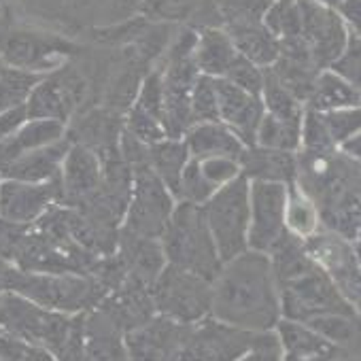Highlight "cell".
I'll return each mask as SVG.
<instances>
[{"mask_svg": "<svg viewBox=\"0 0 361 361\" xmlns=\"http://www.w3.org/2000/svg\"><path fill=\"white\" fill-rule=\"evenodd\" d=\"M83 49V41L60 30L22 20L0 18V58L9 68L47 75Z\"/></svg>", "mask_w": 361, "mask_h": 361, "instance_id": "obj_2", "label": "cell"}, {"mask_svg": "<svg viewBox=\"0 0 361 361\" xmlns=\"http://www.w3.org/2000/svg\"><path fill=\"white\" fill-rule=\"evenodd\" d=\"M331 71L342 75L359 94H361V41L348 35V43L344 54L334 62Z\"/></svg>", "mask_w": 361, "mask_h": 361, "instance_id": "obj_46", "label": "cell"}, {"mask_svg": "<svg viewBox=\"0 0 361 361\" xmlns=\"http://www.w3.org/2000/svg\"><path fill=\"white\" fill-rule=\"evenodd\" d=\"M249 249L268 255L274 245L287 234V185L249 180Z\"/></svg>", "mask_w": 361, "mask_h": 361, "instance_id": "obj_13", "label": "cell"}, {"mask_svg": "<svg viewBox=\"0 0 361 361\" xmlns=\"http://www.w3.org/2000/svg\"><path fill=\"white\" fill-rule=\"evenodd\" d=\"M68 147H71V140L64 136L62 140L28 151L0 172V178L26 180V183H47V180H56L60 178L62 161H64Z\"/></svg>", "mask_w": 361, "mask_h": 361, "instance_id": "obj_23", "label": "cell"}, {"mask_svg": "<svg viewBox=\"0 0 361 361\" xmlns=\"http://www.w3.org/2000/svg\"><path fill=\"white\" fill-rule=\"evenodd\" d=\"M304 249L310 259L329 276L336 289L357 306L361 302V264L355 243L329 230H319L304 238Z\"/></svg>", "mask_w": 361, "mask_h": 361, "instance_id": "obj_10", "label": "cell"}, {"mask_svg": "<svg viewBox=\"0 0 361 361\" xmlns=\"http://www.w3.org/2000/svg\"><path fill=\"white\" fill-rule=\"evenodd\" d=\"M155 312L176 323H198L211 314L213 283L178 266L166 264L149 287Z\"/></svg>", "mask_w": 361, "mask_h": 361, "instance_id": "obj_7", "label": "cell"}, {"mask_svg": "<svg viewBox=\"0 0 361 361\" xmlns=\"http://www.w3.org/2000/svg\"><path fill=\"white\" fill-rule=\"evenodd\" d=\"M270 73L306 106V100L312 92V85L319 77V68L300 58H289V56H279L276 62L270 66Z\"/></svg>", "mask_w": 361, "mask_h": 361, "instance_id": "obj_32", "label": "cell"}, {"mask_svg": "<svg viewBox=\"0 0 361 361\" xmlns=\"http://www.w3.org/2000/svg\"><path fill=\"white\" fill-rule=\"evenodd\" d=\"M123 132V115L102 104H94L81 111L66 126V138L75 145L92 149L98 157L119 151V138Z\"/></svg>", "mask_w": 361, "mask_h": 361, "instance_id": "obj_16", "label": "cell"}, {"mask_svg": "<svg viewBox=\"0 0 361 361\" xmlns=\"http://www.w3.org/2000/svg\"><path fill=\"white\" fill-rule=\"evenodd\" d=\"M13 293H20L35 304L56 312L83 314L94 310L104 300L106 289L92 274H49L20 270Z\"/></svg>", "mask_w": 361, "mask_h": 361, "instance_id": "obj_4", "label": "cell"}, {"mask_svg": "<svg viewBox=\"0 0 361 361\" xmlns=\"http://www.w3.org/2000/svg\"><path fill=\"white\" fill-rule=\"evenodd\" d=\"M217 192V188L211 183V180L202 174L198 159L190 157L183 174H180V183H178V202H192L202 207L213 194Z\"/></svg>", "mask_w": 361, "mask_h": 361, "instance_id": "obj_38", "label": "cell"}, {"mask_svg": "<svg viewBox=\"0 0 361 361\" xmlns=\"http://www.w3.org/2000/svg\"><path fill=\"white\" fill-rule=\"evenodd\" d=\"M317 3H321V5H325V7H329V9H338L342 0H317Z\"/></svg>", "mask_w": 361, "mask_h": 361, "instance_id": "obj_56", "label": "cell"}, {"mask_svg": "<svg viewBox=\"0 0 361 361\" xmlns=\"http://www.w3.org/2000/svg\"><path fill=\"white\" fill-rule=\"evenodd\" d=\"M190 325L155 314L140 327L123 334L130 361H180Z\"/></svg>", "mask_w": 361, "mask_h": 361, "instance_id": "obj_14", "label": "cell"}, {"mask_svg": "<svg viewBox=\"0 0 361 361\" xmlns=\"http://www.w3.org/2000/svg\"><path fill=\"white\" fill-rule=\"evenodd\" d=\"M211 317L249 331L276 327L281 298L270 255L247 249L221 266L213 281Z\"/></svg>", "mask_w": 361, "mask_h": 361, "instance_id": "obj_1", "label": "cell"}, {"mask_svg": "<svg viewBox=\"0 0 361 361\" xmlns=\"http://www.w3.org/2000/svg\"><path fill=\"white\" fill-rule=\"evenodd\" d=\"M24 361H56V357L49 350L41 348V346H30V350H28Z\"/></svg>", "mask_w": 361, "mask_h": 361, "instance_id": "obj_54", "label": "cell"}, {"mask_svg": "<svg viewBox=\"0 0 361 361\" xmlns=\"http://www.w3.org/2000/svg\"><path fill=\"white\" fill-rule=\"evenodd\" d=\"M359 104H361V94L342 75H338L331 68L319 73L312 92L306 100V109L314 113H329V111L359 106Z\"/></svg>", "mask_w": 361, "mask_h": 361, "instance_id": "obj_28", "label": "cell"}, {"mask_svg": "<svg viewBox=\"0 0 361 361\" xmlns=\"http://www.w3.org/2000/svg\"><path fill=\"white\" fill-rule=\"evenodd\" d=\"M202 213L224 264L249 249V178L240 174L232 183L219 188L202 204Z\"/></svg>", "mask_w": 361, "mask_h": 361, "instance_id": "obj_5", "label": "cell"}, {"mask_svg": "<svg viewBox=\"0 0 361 361\" xmlns=\"http://www.w3.org/2000/svg\"><path fill=\"white\" fill-rule=\"evenodd\" d=\"M355 251H357V257H359V264H361V240H355ZM355 308H357V312L361 314V302H359Z\"/></svg>", "mask_w": 361, "mask_h": 361, "instance_id": "obj_57", "label": "cell"}, {"mask_svg": "<svg viewBox=\"0 0 361 361\" xmlns=\"http://www.w3.org/2000/svg\"><path fill=\"white\" fill-rule=\"evenodd\" d=\"M188 161H190V151L183 138L166 136L149 147V166L161 178V183L172 192L174 198L178 196L180 174H183Z\"/></svg>", "mask_w": 361, "mask_h": 361, "instance_id": "obj_29", "label": "cell"}, {"mask_svg": "<svg viewBox=\"0 0 361 361\" xmlns=\"http://www.w3.org/2000/svg\"><path fill=\"white\" fill-rule=\"evenodd\" d=\"M276 336L283 346V355L287 357H319V355H334L342 357L344 350L329 340H325L321 334H317L312 327L300 321L283 319L276 323Z\"/></svg>", "mask_w": 361, "mask_h": 361, "instance_id": "obj_27", "label": "cell"}, {"mask_svg": "<svg viewBox=\"0 0 361 361\" xmlns=\"http://www.w3.org/2000/svg\"><path fill=\"white\" fill-rule=\"evenodd\" d=\"M26 119H28L26 106L13 109V111H7V113H0V140L11 136Z\"/></svg>", "mask_w": 361, "mask_h": 361, "instance_id": "obj_51", "label": "cell"}, {"mask_svg": "<svg viewBox=\"0 0 361 361\" xmlns=\"http://www.w3.org/2000/svg\"><path fill=\"white\" fill-rule=\"evenodd\" d=\"M243 176L249 180H264V183L291 185L298 176V157L289 151L266 149L259 145L245 147L240 155Z\"/></svg>", "mask_w": 361, "mask_h": 361, "instance_id": "obj_21", "label": "cell"}, {"mask_svg": "<svg viewBox=\"0 0 361 361\" xmlns=\"http://www.w3.org/2000/svg\"><path fill=\"white\" fill-rule=\"evenodd\" d=\"M221 28H238V26H251V24H262L266 18V11L274 0H211Z\"/></svg>", "mask_w": 361, "mask_h": 361, "instance_id": "obj_34", "label": "cell"}, {"mask_svg": "<svg viewBox=\"0 0 361 361\" xmlns=\"http://www.w3.org/2000/svg\"><path fill=\"white\" fill-rule=\"evenodd\" d=\"M255 145L298 153L302 147V119H283L266 113L257 128Z\"/></svg>", "mask_w": 361, "mask_h": 361, "instance_id": "obj_33", "label": "cell"}, {"mask_svg": "<svg viewBox=\"0 0 361 361\" xmlns=\"http://www.w3.org/2000/svg\"><path fill=\"white\" fill-rule=\"evenodd\" d=\"M190 113H192V126L204 123V121H219V109H217V85L213 77L200 75L192 100H190Z\"/></svg>", "mask_w": 361, "mask_h": 361, "instance_id": "obj_39", "label": "cell"}, {"mask_svg": "<svg viewBox=\"0 0 361 361\" xmlns=\"http://www.w3.org/2000/svg\"><path fill=\"white\" fill-rule=\"evenodd\" d=\"M30 350V344H26L22 338L11 334L0 325V359L3 361H24Z\"/></svg>", "mask_w": 361, "mask_h": 361, "instance_id": "obj_49", "label": "cell"}, {"mask_svg": "<svg viewBox=\"0 0 361 361\" xmlns=\"http://www.w3.org/2000/svg\"><path fill=\"white\" fill-rule=\"evenodd\" d=\"M262 102L268 115L283 119H304L306 113V106L270 73V68H264Z\"/></svg>", "mask_w": 361, "mask_h": 361, "instance_id": "obj_35", "label": "cell"}, {"mask_svg": "<svg viewBox=\"0 0 361 361\" xmlns=\"http://www.w3.org/2000/svg\"><path fill=\"white\" fill-rule=\"evenodd\" d=\"M115 253L121 257V262L128 270V276H134L149 287L153 285V281L159 276V272L168 264L157 238L138 236L123 228H119V240H117Z\"/></svg>", "mask_w": 361, "mask_h": 361, "instance_id": "obj_20", "label": "cell"}, {"mask_svg": "<svg viewBox=\"0 0 361 361\" xmlns=\"http://www.w3.org/2000/svg\"><path fill=\"white\" fill-rule=\"evenodd\" d=\"M174 207L176 198L149 164L132 168V194L121 224L123 230L159 240Z\"/></svg>", "mask_w": 361, "mask_h": 361, "instance_id": "obj_9", "label": "cell"}, {"mask_svg": "<svg viewBox=\"0 0 361 361\" xmlns=\"http://www.w3.org/2000/svg\"><path fill=\"white\" fill-rule=\"evenodd\" d=\"M166 262L190 270L207 281H215L221 272V257L209 230L202 207L176 202L166 230L159 236Z\"/></svg>", "mask_w": 361, "mask_h": 361, "instance_id": "obj_3", "label": "cell"}, {"mask_svg": "<svg viewBox=\"0 0 361 361\" xmlns=\"http://www.w3.org/2000/svg\"><path fill=\"white\" fill-rule=\"evenodd\" d=\"M198 164H200L202 174L217 190L232 183L234 178H238L243 174L240 159H236V157H207V159H198Z\"/></svg>", "mask_w": 361, "mask_h": 361, "instance_id": "obj_45", "label": "cell"}, {"mask_svg": "<svg viewBox=\"0 0 361 361\" xmlns=\"http://www.w3.org/2000/svg\"><path fill=\"white\" fill-rule=\"evenodd\" d=\"M323 121L334 138V142L340 147L346 138L357 134L361 130V104L359 106H348V109H338L329 113H321Z\"/></svg>", "mask_w": 361, "mask_h": 361, "instance_id": "obj_42", "label": "cell"}, {"mask_svg": "<svg viewBox=\"0 0 361 361\" xmlns=\"http://www.w3.org/2000/svg\"><path fill=\"white\" fill-rule=\"evenodd\" d=\"M240 56L251 60L253 64L262 68H270L279 58V41L274 35L266 28V24H251V26H238L226 30Z\"/></svg>", "mask_w": 361, "mask_h": 361, "instance_id": "obj_30", "label": "cell"}, {"mask_svg": "<svg viewBox=\"0 0 361 361\" xmlns=\"http://www.w3.org/2000/svg\"><path fill=\"white\" fill-rule=\"evenodd\" d=\"M132 104L140 106L142 111L151 113L153 117H157L161 121V115H164V85H161V71L157 66H153L142 77V83H140L138 94H136Z\"/></svg>", "mask_w": 361, "mask_h": 361, "instance_id": "obj_41", "label": "cell"}, {"mask_svg": "<svg viewBox=\"0 0 361 361\" xmlns=\"http://www.w3.org/2000/svg\"><path fill=\"white\" fill-rule=\"evenodd\" d=\"M123 130L128 134H132L136 140L145 142V145H155L161 138H166V130L161 126V121L157 117H153L151 113L142 111L140 106L132 104L126 115H123Z\"/></svg>", "mask_w": 361, "mask_h": 361, "instance_id": "obj_40", "label": "cell"}, {"mask_svg": "<svg viewBox=\"0 0 361 361\" xmlns=\"http://www.w3.org/2000/svg\"><path fill=\"white\" fill-rule=\"evenodd\" d=\"M285 226L287 232L298 238H308L321 230L319 209L310 196H306L298 183L287 185V207H285Z\"/></svg>", "mask_w": 361, "mask_h": 361, "instance_id": "obj_31", "label": "cell"}, {"mask_svg": "<svg viewBox=\"0 0 361 361\" xmlns=\"http://www.w3.org/2000/svg\"><path fill=\"white\" fill-rule=\"evenodd\" d=\"M338 145L334 142L323 115L308 111L304 113L302 119V147L300 149H308V151H327V149H336Z\"/></svg>", "mask_w": 361, "mask_h": 361, "instance_id": "obj_44", "label": "cell"}, {"mask_svg": "<svg viewBox=\"0 0 361 361\" xmlns=\"http://www.w3.org/2000/svg\"><path fill=\"white\" fill-rule=\"evenodd\" d=\"M336 11L340 13L348 35L361 41V0H342Z\"/></svg>", "mask_w": 361, "mask_h": 361, "instance_id": "obj_50", "label": "cell"}, {"mask_svg": "<svg viewBox=\"0 0 361 361\" xmlns=\"http://www.w3.org/2000/svg\"><path fill=\"white\" fill-rule=\"evenodd\" d=\"M83 355L85 361H130L123 331L100 308L83 314Z\"/></svg>", "mask_w": 361, "mask_h": 361, "instance_id": "obj_22", "label": "cell"}, {"mask_svg": "<svg viewBox=\"0 0 361 361\" xmlns=\"http://www.w3.org/2000/svg\"><path fill=\"white\" fill-rule=\"evenodd\" d=\"M96 308H100L123 334L140 327L157 314L149 285L134 276H126V281L109 291Z\"/></svg>", "mask_w": 361, "mask_h": 361, "instance_id": "obj_19", "label": "cell"}, {"mask_svg": "<svg viewBox=\"0 0 361 361\" xmlns=\"http://www.w3.org/2000/svg\"><path fill=\"white\" fill-rule=\"evenodd\" d=\"M100 180H102L100 157L92 149L71 142L60 170V190H62L60 204L79 207L98 190Z\"/></svg>", "mask_w": 361, "mask_h": 361, "instance_id": "obj_18", "label": "cell"}, {"mask_svg": "<svg viewBox=\"0 0 361 361\" xmlns=\"http://www.w3.org/2000/svg\"><path fill=\"white\" fill-rule=\"evenodd\" d=\"M64 7L68 28L75 39H79V35L87 28L109 24L111 0H64Z\"/></svg>", "mask_w": 361, "mask_h": 361, "instance_id": "obj_37", "label": "cell"}, {"mask_svg": "<svg viewBox=\"0 0 361 361\" xmlns=\"http://www.w3.org/2000/svg\"><path fill=\"white\" fill-rule=\"evenodd\" d=\"M66 136V123L54 119H26L11 136L0 140V172L24 153L51 145Z\"/></svg>", "mask_w": 361, "mask_h": 361, "instance_id": "obj_24", "label": "cell"}, {"mask_svg": "<svg viewBox=\"0 0 361 361\" xmlns=\"http://www.w3.org/2000/svg\"><path fill=\"white\" fill-rule=\"evenodd\" d=\"M281 317L306 323L323 314H355L357 308L336 289L329 276L312 264L298 276L279 283Z\"/></svg>", "mask_w": 361, "mask_h": 361, "instance_id": "obj_8", "label": "cell"}, {"mask_svg": "<svg viewBox=\"0 0 361 361\" xmlns=\"http://www.w3.org/2000/svg\"><path fill=\"white\" fill-rule=\"evenodd\" d=\"M300 43L306 47L314 66L325 71L344 54L348 30L336 9H329L317 0H302Z\"/></svg>", "mask_w": 361, "mask_h": 361, "instance_id": "obj_12", "label": "cell"}, {"mask_svg": "<svg viewBox=\"0 0 361 361\" xmlns=\"http://www.w3.org/2000/svg\"><path fill=\"white\" fill-rule=\"evenodd\" d=\"M0 361H3V359H0Z\"/></svg>", "mask_w": 361, "mask_h": 361, "instance_id": "obj_61", "label": "cell"}, {"mask_svg": "<svg viewBox=\"0 0 361 361\" xmlns=\"http://www.w3.org/2000/svg\"><path fill=\"white\" fill-rule=\"evenodd\" d=\"M30 226L32 224H18V221H9L5 217H0V255L9 259L11 264H16V257L24 247Z\"/></svg>", "mask_w": 361, "mask_h": 361, "instance_id": "obj_47", "label": "cell"}, {"mask_svg": "<svg viewBox=\"0 0 361 361\" xmlns=\"http://www.w3.org/2000/svg\"><path fill=\"white\" fill-rule=\"evenodd\" d=\"M238 361H283V346L276 331H259L253 346Z\"/></svg>", "mask_w": 361, "mask_h": 361, "instance_id": "obj_48", "label": "cell"}, {"mask_svg": "<svg viewBox=\"0 0 361 361\" xmlns=\"http://www.w3.org/2000/svg\"><path fill=\"white\" fill-rule=\"evenodd\" d=\"M219 121L226 123L247 147L255 145V134L266 115L262 96H255L226 79H215Z\"/></svg>", "mask_w": 361, "mask_h": 361, "instance_id": "obj_17", "label": "cell"}, {"mask_svg": "<svg viewBox=\"0 0 361 361\" xmlns=\"http://www.w3.org/2000/svg\"><path fill=\"white\" fill-rule=\"evenodd\" d=\"M60 178L47 183H26V180H0V217L18 224H37L41 215L60 204Z\"/></svg>", "mask_w": 361, "mask_h": 361, "instance_id": "obj_15", "label": "cell"}, {"mask_svg": "<svg viewBox=\"0 0 361 361\" xmlns=\"http://www.w3.org/2000/svg\"><path fill=\"white\" fill-rule=\"evenodd\" d=\"M190 157L207 159V157H236L240 159L245 151V142L221 121H204L194 123L183 136Z\"/></svg>", "mask_w": 361, "mask_h": 361, "instance_id": "obj_25", "label": "cell"}, {"mask_svg": "<svg viewBox=\"0 0 361 361\" xmlns=\"http://www.w3.org/2000/svg\"><path fill=\"white\" fill-rule=\"evenodd\" d=\"M255 96H262V87H264V68L253 64L251 60H247L245 56H236V60L230 64L228 73L221 77Z\"/></svg>", "mask_w": 361, "mask_h": 361, "instance_id": "obj_43", "label": "cell"}, {"mask_svg": "<svg viewBox=\"0 0 361 361\" xmlns=\"http://www.w3.org/2000/svg\"><path fill=\"white\" fill-rule=\"evenodd\" d=\"M338 149H340L342 153H346L348 157L361 161V130H359L357 134H353L350 138H346Z\"/></svg>", "mask_w": 361, "mask_h": 361, "instance_id": "obj_53", "label": "cell"}, {"mask_svg": "<svg viewBox=\"0 0 361 361\" xmlns=\"http://www.w3.org/2000/svg\"><path fill=\"white\" fill-rule=\"evenodd\" d=\"M357 240H361V228H359V238Z\"/></svg>", "mask_w": 361, "mask_h": 361, "instance_id": "obj_59", "label": "cell"}, {"mask_svg": "<svg viewBox=\"0 0 361 361\" xmlns=\"http://www.w3.org/2000/svg\"><path fill=\"white\" fill-rule=\"evenodd\" d=\"M18 274H20V268L16 264H11L9 259H5L3 255H0V293L13 291V285H16Z\"/></svg>", "mask_w": 361, "mask_h": 361, "instance_id": "obj_52", "label": "cell"}, {"mask_svg": "<svg viewBox=\"0 0 361 361\" xmlns=\"http://www.w3.org/2000/svg\"><path fill=\"white\" fill-rule=\"evenodd\" d=\"M43 75L18 71V68H5L0 73V113H7L20 106H26L35 85L41 81Z\"/></svg>", "mask_w": 361, "mask_h": 361, "instance_id": "obj_36", "label": "cell"}, {"mask_svg": "<svg viewBox=\"0 0 361 361\" xmlns=\"http://www.w3.org/2000/svg\"><path fill=\"white\" fill-rule=\"evenodd\" d=\"M0 180H3V178H0Z\"/></svg>", "mask_w": 361, "mask_h": 361, "instance_id": "obj_60", "label": "cell"}, {"mask_svg": "<svg viewBox=\"0 0 361 361\" xmlns=\"http://www.w3.org/2000/svg\"><path fill=\"white\" fill-rule=\"evenodd\" d=\"M73 323L75 314L43 308L13 291L0 293V325L22 338L26 344L49 350L54 357L68 340Z\"/></svg>", "mask_w": 361, "mask_h": 361, "instance_id": "obj_6", "label": "cell"}, {"mask_svg": "<svg viewBox=\"0 0 361 361\" xmlns=\"http://www.w3.org/2000/svg\"><path fill=\"white\" fill-rule=\"evenodd\" d=\"M257 336L259 331H249L209 314L190 325L180 361H238Z\"/></svg>", "mask_w": 361, "mask_h": 361, "instance_id": "obj_11", "label": "cell"}, {"mask_svg": "<svg viewBox=\"0 0 361 361\" xmlns=\"http://www.w3.org/2000/svg\"><path fill=\"white\" fill-rule=\"evenodd\" d=\"M196 32L198 39L194 47V62L200 75L221 79L238 56L230 35L224 28H200Z\"/></svg>", "mask_w": 361, "mask_h": 361, "instance_id": "obj_26", "label": "cell"}, {"mask_svg": "<svg viewBox=\"0 0 361 361\" xmlns=\"http://www.w3.org/2000/svg\"><path fill=\"white\" fill-rule=\"evenodd\" d=\"M334 355H319V357H287L283 355V361H336Z\"/></svg>", "mask_w": 361, "mask_h": 361, "instance_id": "obj_55", "label": "cell"}, {"mask_svg": "<svg viewBox=\"0 0 361 361\" xmlns=\"http://www.w3.org/2000/svg\"><path fill=\"white\" fill-rule=\"evenodd\" d=\"M5 68H7V64H5V60H3V58H0V73H3Z\"/></svg>", "mask_w": 361, "mask_h": 361, "instance_id": "obj_58", "label": "cell"}]
</instances>
